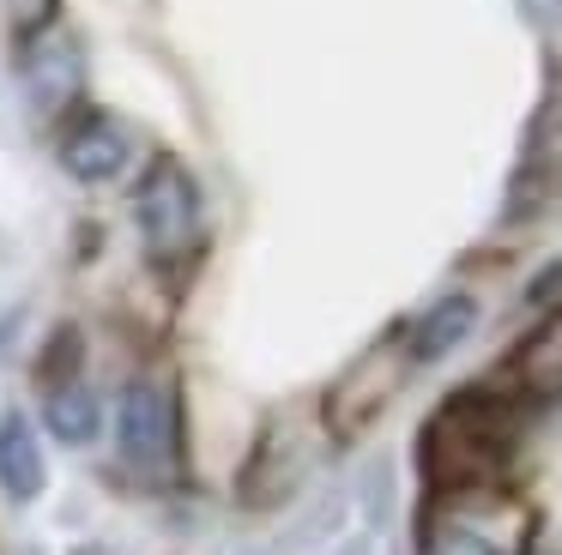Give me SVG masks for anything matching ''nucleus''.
Returning a JSON list of instances; mask_svg holds the SVG:
<instances>
[{"instance_id": "4", "label": "nucleus", "mask_w": 562, "mask_h": 555, "mask_svg": "<svg viewBox=\"0 0 562 555\" xmlns=\"http://www.w3.org/2000/svg\"><path fill=\"white\" fill-rule=\"evenodd\" d=\"M538 543V513L508 483L436 489L417 519V555H526Z\"/></svg>"}, {"instance_id": "10", "label": "nucleus", "mask_w": 562, "mask_h": 555, "mask_svg": "<svg viewBox=\"0 0 562 555\" xmlns=\"http://www.w3.org/2000/svg\"><path fill=\"white\" fill-rule=\"evenodd\" d=\"M557 200H562V67L550 72L544 97L526 121L520 163H514V181H508V217L520 224V217H538Z\"/></svg>"}, {"instance_id": "5", "label": "nucleus", "mask_w": 562, "mask_h": 555, "mask_svg": "<svg viewBox=\"0 0 562 555\" xmlns=\"http://www.w3.org/2000/svg\"><path fill=\"white\" fill-rule=\"evenodd\" d=\"M37 405H43L37 429H49V441H61V446H98L103 434H110V393H103L98 374H91V350L74 326H61V332L43 344Z\"/></svg>"}, {"instance_id": "14", "label": "nucleus", "mask_w": 562, "mask_h": 555, "mask_svg": "<svg viewBox=\"0 0 562 555\" xmlns=\"http://www.w3.org/2000/svg\"><path fill=\"white\" fill-rule=\"evenodd\" d=\"M0 19H7L13 36H25V31H37V24L61 19V0H0Z\"/></svg>"}, {"instance_id": "15", "label": "nucleus", "mask_w": 562, "mask_h": 555, "mask_svg": "<svg viewBox=\"0 0 562 555\" xmlns=\"http://www.w3.org/2000/svg\"><path fill=\"white\" fill-rule=\"evenodd\" d=\"M526 555H562V550H544V543H532V550H526Z\"/></svg>"}, {"instance_id": "13", "label": "nucleus", "mask_w": 562, "mask_h": 555, "mask_svg": "<svg viewBox=\"0 0 562 555\" xmlns=\"http://www.w3.org/2000/svg\"><path fill=\"white\" fill-rule=\"evenodd\" d=\"M49 489V453H43V429L31 410H0V495L13 507H31Z\"/></svg>"}, {"instance_id": "11", "label": "nucleus", "mask_w": 562, "mask_h": 555, "mask_svg": "<svg viewBox=\"0 0 562 555\" xmlns=\"http://www.w3.org/2000/svg\"><path fill=\"white\" fill-rule=\"evenodd\" d=\"M496 386L520 410H550L562 405V296L520 332V344L502 356Z\"/></svg>"}, {"instance_id": "6", "label": "nucleus", "mask_w": 562, "mask_h": 555, "mask_svg": "<svg viewBox=\"0 0 562 555\" xmlns=\"http://www.w3.org/2000/svg\"><path fill=\"white\" fill-rule=\"evenodd\" d=\"M13 79L37 127H61L74 109L91 103V55L67 19L13 36Z\"/></svg>"}, {"instance_id": "2", "label": "nucleus", "mask_w": 562, "mask_h": 555, "mask_svg": "<svg viewBox=\"0 0 562 555\" xmlns=\"http://www.w3.org/2000/svg\"><path fill=\"white\" fill-rule=\"evenodd\" d=\"M526 410L502 393L496 381L453 393L417 434V465H424L429 495L436 489H484V483H508L514 446H520Z\"/></svg>"}, {"instance_id": "7", "label": "nucleus", "mask_w": 562, "mask_h": 555, "mask_svg": "<svg viewBox=\"0 0 562 555\" xmlns=\"http://www.w3.org/2000/svg\"><path fill=\"white\" fill-rule=\"evenodd\" d=\"M412 356H405V338L400 326L393 332H381L375 344H363L351 362H345L339 374H333V386L321 393V422H327L333 446L339 441H357V434H369L381 417L393 410V398L405 393V381H412Z\"/></svg>"}, {"instance_id": "1", "label": "nucleus", "mask_w": 562, "mask_h": 555, "mask_svg": "<svg viewBox=\"0 0 562 555\" xmlns=\"http://www.w3.org/2000/svg\"><path fill=\"white\" fill-rule=\"evenodd\" d=\"M110 446L115 471L139 495H182L194 477L188 441V393L170 362H134L110 393Z\"/></svg>"}, {"instance_id": "12", "label": "nucleus", "mask_w": 562, "mask_h": 555, "mask_svg": "<svg viewBox=\"0 0 562 555\" xmlns=\"http://www.w3.org/2000/svg\"><path fill=\"white\" fill-rule=\"evenodd\" d=\"M477 320H484V302H477L472 290H441V296H429L412 320H400V338H405L412 369H436V362H448L453 350L477 332Z\"/></svg>"}, {"instance_id": "3", "label": "nucleus", "mask_w": 562, "mask_h": 555, "mask_svg": "<svg viewBox=\"0 0 562 555\" xmlns=\"http://www.w3.org/2000/svg\"><path fill=\"white\" fill-rule=\"evenodd\" d=\"M127 217H134V236H139V260H146L164 284H182V278L206 260V241H212L206 188H200V175L182 157L158 151L134 169Z\"/></svg>"}, {"instance_id": "8", "label": "nucleus", "mask_w": 562, "mask_h": 555, "mask_svg": "<svg viewBox=\"0 0 562 555\" xmlns=\"http://www.w3.org/2000/svg\"><path fill=\"white\" fill-rule=\"evenodd\" d=\"M321 446H333L327 422L315 417H272L267 429L255 434V446H248L243 471H236V495H243V507H255V513H267V507H284L296 489H303L308 477H315L321 465Z\"/></svg>"}, {"instance_id": "9", "label": "nucleus", "mask_w": 562, "mask_h": 555, "mask_svg": "<svg viewBox=\"0 0 562 555\" xmlns=\"http://www.w3.org/2000/svg\"><path fill=\"white\" fill-rule=\"evenodd\" d=\"M49 133H55V163H61L67 181H79V188H115V181H134L139 133L127 127L115 109L86 103Z\"/></svg>"}]
</instances>
